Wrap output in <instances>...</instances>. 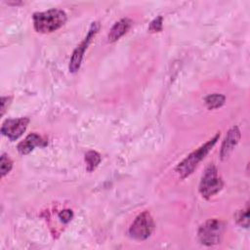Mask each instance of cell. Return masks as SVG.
Returning a JSON list of instances; mask_svg holds the SVG:
<instances>
[{"label":"cell","mask_w":250,"mask_h":250,"mask_svg":"<svg viewBox=\"0 0 250 250\" xmlns=\"http://www.w3.org/2000/svg\"><path fill=\"white\" fill-rule=\"evenodd\" d=\"M220 138V133H217L212 139L207 141L204 145L199 146L197 149L190 152L183 161H181L175 168L177 174L181 179H185L189 176L198 166V164L205 158L210 150L214 147Z\"/></svg>","instance_id":"cell-1"},{"label":"cell","mask_w":250,"mask_h":250,"mask_svg":"<svg viewBox=\"0 0 250 250\" xmlns=\"http://www.w3.org/2000/svg\"><path fill=\"white\" fill-rule=\"evenodd\" d=\"M33 26L39 33H51L61 28L66 21V14L60 9H51L33 14Z\"/></svg>","instance_id":"cell-2"},{"label":"cell","mask_w":250,"mask_h":250,"mask_svg":"<svg viewBox=\"0 0 250 250\" xmlns=\"http://www.w3.org/2000/svg\"><path fill=\"white\" fill-rule=\"evenodd\" d=\"M224 183L219 176L218 170L215 165H209L200 180L199 192L204 198H210L218 193L223 188Z\"/></svg>","instance_id":"cell-3"},{"label":"cell","mask_w":250,"mask_h":250,"mask_svg":"<svg viewBox=\"0 0 250 250\" xmlns=\"http://www.w3.org/2000/svg\"><path fill=\"white\" fill-rule=\"evenodd\" d=\"M224 232V224L218 219H210L203 223L197 231L199 241L206 246L220 243Z\"/></svg>","instance_id":"cell-4"},{"label":"cell","mask_w":250,"mask_h":250,"mask_svg":"<svg viewBox=\"0 0 250 250\" xmlns=\"http://www.w3.org/2000/svg\"><path fill=\"white\" fill-rule=\"evenodd\" d=\"M154 229V222L148 211H144L134 220L129 228V234L137 240H146Z\"/></svg>","instance_id":"cell-5"},{"label":"cell","mask_w":250,"mask_h":250,"mask_svg":"<svg viewBox=\"0 0 250 250\" xmlns=\"http://www.w3.org/2000/svg\"><path fill=\"white\" fill-rule=\"evenodd\" d=\"M98 30H99V23L98 22H92L86 37L83 39V41L76 47V49L72 53V56H71V59H70V62H69V71L70 72L74 73L79 69V67L81 65L83 56H84V53H85L87 47L89 46L92 38L98 32Z\"/></svg>","instance_id":"cell-6"},{"label":"cell","mask_w":250,"mask_h":250,"mask_svg":"<svg viewBox=\"0 0 250 250\" xmlns=\"http://www.w3.org/2000/svg\"><path fill=\"white\" fill-rule=\"evenodd\" d=\"M28 117H21L15 119H7L1 126L2 135L6 136L10 141L14 142L18 140L23 132L26 130L29 123Z\"/></svg>","instance_id":"cell-7"},{"label":"cell","mask_w":250,"mask_h":250,"mask_svg":"<svg viewBox=\"0 0 250 250\" xmlns=\"http://www.w3.org/2000/svg\"><path fill=\"white\" fill-rule=\"evenodd\" d=\"M240 137H241L240 131L237 126H233L228 131L221 146L220 156L222 160H225L229 156V154L232 152V150L238 144Z\"/></svg>","instance_id":"cell-8"},{"label":"cell","mask_w":250,"mask_h":250,"mask_svg":"<svg viewBox=\"0 0 250 250\" xmlns=\"http://www.w3.org/2000/svg\"><path fill=\"white\" fill-rule=\"evenodd\" d=\"M46 145L47 142L44 141L39 135H37L36 133H31L18 145L17 148L21 154L26 155L29 152H31L34 149V147L45 146Z\"/></svg>","instance_id":"cell-9"},{"label":"cell","mask_w":250,"mask_h":250,"mask_svg":"<svg viewBox=\"0 0 250 250\" xmlns=\"http://www.w3.org/2000/svg\"><path fill=\"white\" fill-rule=\"evenodd\" d=\"M132 21L128 18L121 19L120 21H116L113 26L110 28L108 34H107V40L108 42L112 43L117 41L120 37H122L131 27Z\"/></svg>","instance_id":"cell-10"},{"label":"cell","mask_w":250,"mask_h":250,"mask_svg":"<svg viewBox=\"0 0 250 250\" xmlns=\"http://www.w3.org/2000/svg\"><path fill=\"white\" fill-rule=\"evenodd\" d=\"M102 160L101 154L96 151V150H89L88 152H86L85 154V162H86V168L87 171L92 172L94 171L98 165L100 164Z\"/></svg>","instance_id":"cell-11"},{"label":"cell","mask_w":250,"mask_h":250,"mask_svg":"<svg viewBox=\"0 0 250 250\" xmlns=\"http://www.w3.org/2000/svg\"><path fill=\"white\" fill-rule=\"evenodd\" d=\"M204 101L208 109H216L221 107L225 104L226 97L221 94H212L208 95Z\"/></svg>","instance_id":"cell-12"},{"label":"cell","mask_w":250,"mask_h":250,"mask_svg":"<svg viewBox=\"0 0 250 250\" xmlns=\"http://www.w3.org/2000/svg\"><path fill=\"white\" fill-rule=\"evenodd\" d=\"M13 167V161L9 157L8 154L2 153L1 159H0V172H1V177H4L7 175Z\"/></svg>","instance_id":"cell-13"},{"label":"cell","mask_w":250,"mask_h":250,"mask_svg":"<svg viewBox=\"0 0 250 250\" xmlns=\"http://www.w3.org/2000/svg\"><path fill=\"white\" fill-rule=\"evenodd\" d=\"M248 206L246 207L245 210H239L235 214V221L236 223L244 228H248L249 226V216H248Z\"/></svg>","instance_id":"cell-14"},{"label":"cell","mask_w":250,"mask_h":250,"mask_svg":"<svg viewBox=\"0 0 250 250\" xmlns=\"http://www.w3.org/2000/svg\"><path fill=\"white\" fill-rule=\"evenodd\" d=\"M163 18L161 16H158L157 18H155L153 21H150L149 25H148V31L155 33V32H160L162 30L163 27Z\"/></svg>","instance_id":"cell-15"},{"label":"cell","mask_w":250,"mask_h":250,"mask_svg":"<svg viewBox=\"0 0 250 250\" xmlns=\"http://www.w3.org/2000/svg\"><path fill=\"white\" fill-rule=\"evenodd\" d=\"M72 217H73V213H72V211L69 210V209L62 210V211H61V212L59 213V218H60V220H61L62 223H64V224L68 223V222L72 219Z\"/></svg>","instance_id":"cell-16"},{"label":"cell","mask_w":250,"mask_h":250,"mask_svg":"<svg viewBox=\"0 0 250 250\" xmlns=\"http://www.w3.org/2000/svg\"><path fill=\"white\" fill-rule=\"evenodd\" d=\"M11 100L10 97H2L1 98V115L4 114L8 104H9V101Z\"/></svg>","instance_id":"cell-17"}]
</instances>
